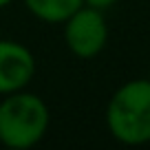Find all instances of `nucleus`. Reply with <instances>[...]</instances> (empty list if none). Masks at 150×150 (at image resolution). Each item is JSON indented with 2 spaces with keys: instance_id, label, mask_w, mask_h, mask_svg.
Returning a JSON list of instances; mask_svg holds the SVG:
<instances>
[{
  "instance_id": "nucleus-7",
  "label": "nucleus",
  "mask_w": 150,
  "mask_h": 150,
  "mask_svg": "<svg viewBox=\"0 0 150 150\" xmlns=\"http://www.w3.org/2000/svg\"><path fill=\"white\" fill-rule=\"evenodd\" d=\"M13 0H0V9H5V7H9Z\"/></svg>"
},
{
  "instance_id": "nucleus-5",
  "label": "nucleus",
  "mask_w": 150,
  "mask_h": 150,
  "mask_svg": "<svg viewBox=\"0 0 150 150\" xmlns=\"http://www.w3.org/2000/svg\"><path fill=\"white\" fill-rule=\"evenodd\" d=\"M27 11L49 24H62L71 13L84 5V0H22Z\"/></svg>"
},
{
  "instance_id": "nucleus-1",
  "label": "nucleus",
  "mask_w": 150,
  "mask_h": 150,
  "mask_svg": "<svg viewBox=\"0 0 150 150\" xmlns=\"http://www.w3.org/2000/svg\"><path fill=\"white\" fill-rule=\"evenodd\" d=\"M51 112L40 95L29 91L2 95L0 102V144L13 150L38 146L49 132Z\"/></svg>"
},
{
  "instance_id": "nucleus-3",
  "label": "nucleus",
  "mask_w": 150,
  "mask_h": 150,
  "mask_svg": "<svg viewBox=\"0 0 150 150\" xmlns=\"http://www.w3.org/2000/svg\"><path fill=\"white\" fill-rule=\"evenodd\" d=\"M62 24H64V42L75 57L91 60L104 51L108 42V24L104 11L82 5Z\"/></svg>"
},
{
  "instance_id": "nucleus-4",
  "label": "nucleus",
  "mask_w": 150,
  "mask_h": 150,
  "mask_svg": "<svg viewBox=\"0 0 150 150\" xmlns=\"http://www.w3.org/2000/svg\"><path fill=\"white\" fill-rule=\"evenodd\" d=\"M35 75V55L16 40H0V95L22 91Z\"/></svg>"
},
{
  "instance_id": "nucleus-2",
  "label": "nucleus",
  "mask_w": 150,
  "mask_h": 150,
  "mask_svg": "<svg viewBox=\"0 0 150 150\" xmlns=\"http://www.w3.org/2000/svg\"><path fill=\"white\" fill-rule=\"evenodd\" d=\"M106 126L112 139L124 146L150 141V80H128L119 86L106 106Z\"/></svg>"
},
{
  "instance_id": "nucleus-6",
  "label": "nucleus",
  "mask_w": 150,
  "mask_h": 150,
  "mask_svg": "<svg viewBox=\"0 0 150 150\" xmlns=\"http://www.w3.org/2000/svg\"><path fill=\"white\" fill-rule=\"evenodd\" d=\"M119 0H84L86 7H93V9H99V11H106L110 9L112 5H117Z\"/></svg>"
}]
</instances>
